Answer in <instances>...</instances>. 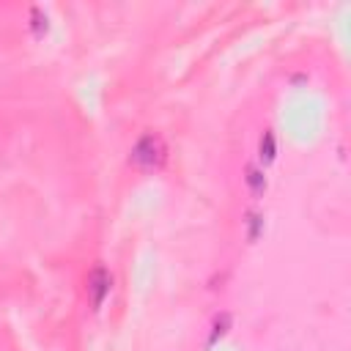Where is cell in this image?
I'll return each instance as SVG.
<instances>
[{"label": "cell", "instance_id": "obj_2", "mask_svg": "<svg viewBox=\"0 0 351 351\" xmlns=\"http://www.w3.org/2000/svg\"><path fill=\"white\" fill-rule=\"evenodd\" d=\"M88 291H93V304H101V299L107 296V291H110V274L104 271V269H96L90 277H88Z\"/></svg>", "mask_w": 351, "mask_h": 351}, {"label": "cell", "instance_id": "obj_1", "mask_svg": "<svg viewBox=\"0 0 351 351\" xmlns=\"http://www.w3.org/2000/svg\"><path fill=\"white\" fill-rule=\"evenodd\" d=\"M165 143H162V137L159 134H154V132H148V134H143L137 143H134V148H132V165L134 167H143V170H154V167H159L162 162H165Z\"/></svg>", "mask_w": 351, "mask_h": 351}]
</instances>
